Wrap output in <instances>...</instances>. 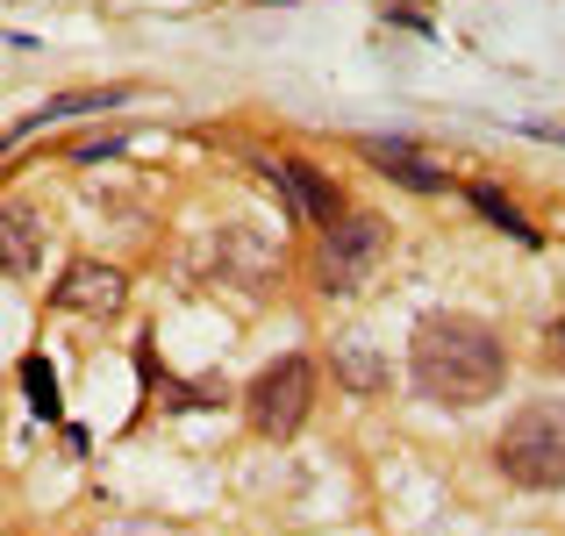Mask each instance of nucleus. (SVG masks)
Listing matches in <instances>:
<instances>
[{"instance_id":"f257e3e1","label":"nucleus","mask_w":565,"mask_h":536,"mask_svg":"<svg viewBox=\"0 0 565 536\" xmlns=\"http://www.w3.org/2000/svg\"><path fill=\"white\" fill-rule=\"evenodd\" d=\"M408 379L437 408H487L501 394V379H509L501 330L480 315H458V308H437L408 336Z\"/></svg>"},{"instance_id":"f03ea898","label":"nucleus","mask_w":565,"mask_h":536,"mask_svg":"<svg viewBox=\"0 0 565 536\" xmlns=\"http://www.w3.org/2000/svg\"><path fill=\"white\" fill-rule=\"evenodd\" d=\"M494 465L530 494H565V394L523 400L494 443Z\"/></svg>"},{"instance_id":"7ed1b4c3","label":"nucleus","mask_w":565,"mask_h":536,"mask_svg":"<svg viewBox=\"0 0 565 536\" xmlns=\"http://www.w3.org/2000/svg\"><path fill=\"white\" fill-rule=\"evenodd\" d=\"M308 408H316V365H308V357H273V365L250 379V394H244L250 429L273 437V443H287L294 429L308 422Z\"/></svg>"},{"instance_id":"20e7f679","label":"nucleus","mask_w":565,"mask_h":536,"mask_svg":"<svg viewBox=\"0 0 565 536\" xmlns=\"http://www.w3.org/2000/svg\"><path fill=\"white\" fill-rule=\"evenodd\" d=\"M380 258H386V222L380 215H337L322 229V250H316V287L330 301L337 293H359L380 272Z\"/></svg>"},{"instance_id":"39448f33","label":"nucleus","mask_w":565,"mask_h":536,"mask_svg":"<svg viewBox=\"0 0 565 536\" xmlns=\"http://www.w3.org/2000/svg\"><path fill=\"white\" fill-rule=\"evenodd\" d=\"M122 293H129V279L115 272V265L79 258V265H65V279L51 287V301L72 308V315H115V308H122Z\"/></svg>"},{"instance_id":"423d86ee","label":"nucleus","mask_w":565,"mask_h":536,"mask_svg":"<svg viewBox=\"0 0 565 536\" xmlns=\"http://www.w3.org/2000/svg\"><path fill=\"white\" fill-rule=\"evenodd\" d=\"M265 179H273V186L287 193V201L301 207L308 222H322V229H330V222L344 215V201H337V186H330V179H322L316 165H308V158H279V165H265Z\"/></svg>"},{"instance_id":"0eeeda50","label":"nucleus","mask_w":565,"mask_h":536,"mask_svg":"<svg viewBox=\"0 0 565 536\" xmlns=\"http://www.w3.org/2000/svg\"><path fill=\"white\" fill-rule=\"evenodd\" d=\"M122 100H129V86H79V94H51L43 108H29L22 122L8 129V143L36 137V129H51V122H72V115H108V108H122Z\"/></svg>"},{"instance_id":"6e6552de","label":"nucleus","mask_w":565,"mask_h":536,"mask_svg":"<svg viewBox=\"0 0 565 536\" xmlns=\"http://www.w3.org/2000/svg\"><path fill=\"white\" fill-rule=\"evenodd\" d=\"M43 258V222L29 207H0V272L8 279H29Z\"/></svg>"},{"instance_id":"1a4fd4ad","label":"nucleus","mask_w":565,"mask_h":536,"mask_svg":"<svg viewBox=\"0 0 565 536\" xmlns=\"http://www.w3.org/2000/svg\"><path fill=\"white\" fill-rule=\"evenodd\" d=\"M359 151L373 158V165H380L386 179H401V186H415V193H444V186H451V179H444L437 165H429V158H415L408 143H386V137H365Z\"/></svg>"},{"instance_id":"9d476101","label":"nucleus","mask_w":565,"mask_h":536,"mask_svg":"<svg viewBox=\"0 0 565 536\" xmlns=\"http://www.w3.org/2000/svg\"><path fill=\"white\" fill-rule=\"evenodd\" d=\"M466 201H472V207H480V215H487V222H494V229H509V236H515V244H537V229H530V222H523V215H515V207H509V201H501V193H494V186H466Z\"/></svg>"},{"instance_id":"9b49d317","label":"nucleus","mask_w":565,"mask_h":536,"mask_svg":"<svg viewBox=\"0 0 565 536\" xmlns=\"http://www.w3.org/2000/svg\"><path fill=\"white\" fill-rule=\"evenodd\" d=\"M22 386H29V408H36L43 422H57V372L43 365V357H22Z\"/></svg>"},{"instance_id":"f8f14e48","label":"nucleus","mask_w":565,"mask_h":536,"mask_svg":"<svg viewBox=\"0 0 565 536\" xmlns=\"http://www.w3.org/2000/svg\"><path fill=\"white\" fill-rule=\"evenodd\" d=\"M337 357H344V379L359 386V394H373V386L386 379V372H380V357L365 351V336H344V344H337Z\"/></svg>"},{"instance_id":"ddd939ff","label":"nucleus","mask_w":565,"mask_h":536,"mask_svg":"<svg viewBox=\"0 0 565 536\" xmlns=\"http://www.w3.org/2000/svg\"><path fill=\"white\" fill-rule=\"evenodd\" d=\"M544 357H552V365H565V322H552V330H544Z\"/></svg>"}]
</instances>
